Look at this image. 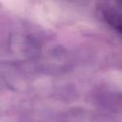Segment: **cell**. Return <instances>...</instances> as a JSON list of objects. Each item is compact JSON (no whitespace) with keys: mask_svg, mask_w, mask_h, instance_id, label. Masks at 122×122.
<instances>
[{"mask_svg":"<svg viewBox=\"0 0 122 122\" xmlns=\"http://www.w3.org/2000/svg\"><path fill=\"white\" fill-rule=\"evenodd\" d=\"M101 14L104 20L122 35V11L117 10L112 7H102Z\"/></svg>","mask_w":122,"mask_h":122,"instance_id":"6da1fadb","label":"cell"}]
</instances>
